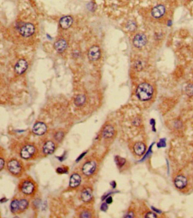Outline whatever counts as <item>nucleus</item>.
<instances>
[{
    "label": "nucleus",
    "instance_id": "23",
    "mask_svg": "<svg viewBox=\"0 0 193 218\" xmlns=\"http://www.w3.org/2000/svg\"><path fill=\"white\" fill-rule=\"evenodd\" d=\"M185 92L188 96H193V84L190 83L186 86L185 87Z\"/></svg>",
    "mask_w": 193,
    "mask_h": 218
},
{
    "label": "nucleus",
    "instance_id": "13",
    "mask_svg": "<svg viewBox=\"0 0 193 218\" xmlns=\"http://www.w3.org/2000/svg\"><path fill=\"white\" fill-rule=\"evenodd\" d=\"M72 23V18L71 16H66L60 19L59 24L62 29H67L70 28Z\"/></svg>",
    "mask_w": 193,
    "mask_h": 218
},
{
    "label": "nucleus",
    "instance_id": "26",
    "mask_svg": "<svg viewBox=\"0 0 193 218\" xmlns=\"http://www.w3.org/2000/svg\"><path fill=\"white\" fill-rule=\"evenodd\" d=\"M64 134L63 132H58V133L55 134V138L56 140H57L58 141H60L62 138H64Z\"/></svg>",
    "mask_w": 193,
    "mask_h": 218
},
{
    "label": "nucleus",
    "instance_id": "18",
    "mask_svg": "<svg viewBox=\"0 0 193 218\" xmlns=\"http://www.w3.org/2000/svg\"><path fill=\"white\" fill-rule=\"evenodd\" d=\"M92 190L89 188H86L82 190L81 194V197L83 201L86 202H88L90 201L92 199Z\"/></svg>",
    "mask_w": 193,
    "mask_h": 218
},
{
    "label": "nucleus",
    "instance_id": "32",
    "mask_svg": "<svg viewBox=\"0 0 193 218\" xmlns=\"http://www.w3.org/2000/svg\"><path fill=\"white\" fill-rule=\"evenodd\" d=\"M112 202V198L111 197H109L108 198L106 199V203L107 204H110Z\"/></svg>",
    "mask_w": 193,
    "mask_h": 218
},
{
    "label": "nucleus",
    "instance_id": "30",
    "mask_svg": "<svg viewBox=\"0 0 193 218\" xmlns=\"http://www.w3.org/2000/svg\"><path fill=\"white\" fill-rule=\"evenodd\" d=\"M57 171V172L59 173V174H63V173H65L66 172V169H64L62 167L58 168Z\"/></svg>",
    "mask_w": 193,
    "mask_h": 218
},
{
    "label": "nucleus",
    "instance_id": "29",
    "mask_svg": "<svg viewBox=\"0 0 193 218\" xmlns=\"http://www.w3.org/2000/svg\"><path fill=\"white\" fill-rule=\"evenodd\" d=\"M107 208L108 206L107 205V203H103V204L102 205L101 207V210L103 211H106L107 210Z\"/></svg>",
    "mask_w": 193,
    "mask_h": 218
},
{
    "label": "nucleus",
    "instance_id": "22",
    "mask_svg": "<svg viewBox=\"0 0 193 218\" xmlns=\"http://www.w3.org/2000/svg\"><path fill=\"white\" fill-rule=\"evenodd\" d=\"M29 202L25 199H20L19 201V210L24 211L28 207Z\"/></svg>",
    "mask_w": 193,
    "mask_h": 218
},
{
    "label": "nucleus",
    "instance_id": "19",
    "mask_svg": "<svg viewBox=\"0 0 193 218\" xmlns=\"http://www.w3.org/2000/svg\"><path fill=\"white\" fill-rule=\"evenodd\" d=\"M114 133L115 130L114 128L110 125H108L105 127L103 130V137L106 139L110 138L114 136Z\"/></svg>",
    "mask_w": 193,
    "mask_h": 218
},
{
    "label": "nucleus",
    "instance_id": "17",
    "mask_svg": "<svg viewBox=\"0 0 193 218\" xmlns=\"http://www.w3.org/2000/svg\"><path fill=\"white\" fill-rule=\"evenodd\" d=\"M134 151L137 155H143L146 151V146L143 143L137 142L134 146Z\"/></svg>",
    "mask_w": 193,
    "mask_h": 218
},
{
    "label": "nucleus",
    "instance_id": "5",
    "mask_svg": "<svg viewBox=\"0 0 193 218\" xmlns=\"http://www.w3.org/2000/svg\"><path fill=\"white\" fill-rule=\"evenodd\" d=\"M20 189L24 194L30 195L35 191V185L30 181H24L20 186Z\"/></svg>",
    "mask_w": 193,
    "mask_h": 218
},
{
    "label": "nucleus",
    "instance_id": "9",
    "mask_svg": "<svg viewBox=\"0 0 193 218\" xmlns=\"http://www.w3.org/2000/svg\"><path fill=\"white\" fill-rule=\"evenodd\" d=\"M96 164L94 161H90L86 163L82 167V172L86 176H90L94 172Z\"/></svg>",
    "mask_w": 193,
    "mask_h": 218
},
{
    "label": "nucleus",
    "instance_id": "6",
    "mask_svg": "<svg viewBox=\"0 0 193 218\" xmlns=\"http://www.w3.org/2000/svg\"><path fill=\"white\" fill-rule=\"evenodd\" d=\"M187 183H188L187 179L186 177L184 176V175H182V174L178 175L174 179V185L178 189H184L186 187Z\"/></svg>",
    "mask_w": 193,
    "mask_h": 218
},
{
    "label": "nucleus",
    "instance_id": "33",
    "mask_svg": "<svg viewBox=\"0 0 193 218\" xmlns=\"http://www.w3.org/2000/svg\"><path fill=\"white\" fill-rule=\"evenodd\" d=\"M133 216V214L132 212H130L128 215H127V218H132Z\"/></svg>",
    "mask_w": 193,
    "mask_h": 218
},
{
    "label": "nucleus",
    "instance_id": "28",
    "mask_svg": "<svg viewBox=\"0 0 193 218\" xmlns=\"http://www.w3.org/2000/svg\"><path fill=\"white\" fill-rule=\"evenodd\" d=\"M145 217V218H156L157 215H156L155 213H154V212H149L146 213Z\"/></svg>",
    "mask_w": 193,
    "mask_h": 218
},
{
    "label": "nucleus",
    "instance_id": "31",
    "mask_svg": "<svg viewBox=\"0 0 193 218\" xmlns=\"http://www.w3.org/2000/svg\"><path fill=\"white\" fill-rule=\"evenodd\" d=\"M4 165H5V161H4V160L2 158H0V171L1 169H2Z\"/></svg>",
    "mask_w": 193,
    "mask_h": 218
},
{
    "label": "nucleus",
    "instance_id": "24",
    "mask_svg": "<svg viewBox=\"0 0 193 218\" xmlns=\"http://www.w3.org/2000/svg\"><path fill=\"white\" fill-rule=\"evenodd\" d=\"M115 161H116V165H117L119 167H122V166L124 165V163H125V160L124 159H123V158H121V157H119V156H116V157L115 158Z\"/></svg>",
    "mask_w": 193,
    "mask_h": 218
},
{
    "label": "nucleus",
    "instance_id": "4",
    "mask_svg": "<svg viewBox=\"0 0 193 218\" xmlns=\"http://www.w3.org/2000/svg\"><path fill=\"white\" fill-rule=\"evenodd\" d=\"M36 147L32 145H27L20 151V156L23 159H29L32 158L36 152Z\"/></svg>",
    "mask_w": 193,
    "mask_h": 218
},
{
    "label": "nucleus",
    "instance_id": "12",
    "mask_svg": "<svg viewBox=\"0 0 193 218\" xmlns=\"http://www.w3.org/2000/svg\"><path fill=\"white\" fill-rule=\"evenodd\" d=\"M165 13V8L162 5H159L154 7L151 11L152 16L155 18H159L164 16Z\"/></svg>",
    "mask_w": 193,
    "mask_h": 218
},
{
    "label": "nucleus",
    "instance_id": "20",
    "mask_svg": "<svg viewBox=\"0 0 193 218\" xmlns=\"http://www.w3.org/2000/svg\"><path fill=\"white\" fill-rule=\"evenodd\" d=\"M86 100V98L84 95H78L75 100V104L77 106H81L85 103Z\"/></svg>",
    "mask_w": 193,
    "mask_h": 218
},
{
    "label": "nucleus",
    "instance_id": "8",
    "mask_svg": "<svg viewBox=\"0 0 193 218\" xmlns=\"http://www.w3.org/2000/svg\"><path fill=\"white\" fill-rule=\"evenodd\" d=\"M28 68V63L24 59L19 60L14 67L15 72L18 75H21L25 72Z\"/></svg>",
    "mask_w": 193,
    "mask_h": 218
},
{
    "label": "nucleus",
    "instance_id": "14",
    "mask_svg": "<svg viewBox=\"0 0 193 218\" xmlns=\"http://www.w3.org/2000/svg\"><path fill=\"white\" fill-rule=\"evenodd\" d=\"M55 144L53 142L49 141L45 143L43 146V152L46 155H50L54 152L55 150Z\"/></svg>",
    "mask_w": 193,
    "mask_h": 218
},
{
    "label": "nucleus",
    "instance_id": "25",
    "mask_svg": "<svg viewBox=\"0 0 193 218\" xmlns=\"http://www.w3.org/2000/svg\"><path fill=\"white\" fill-rule=\"evenodd\" d=\"M127 29H128L130 31H134V30H136L137 27L136 25L134 22H133L132 21H130L128 23L127 26Z\"/></svg>",
    "mask_w": 193,
    "mask_h": 218
},
{
    "label": "nucleus",
    "instance_id": "15",
    "mask_svg": "<svg viewBox=\"0 0 193 218\" xmlns=\"http://www.w3.org/2000/svg\"><path fill=\"white\" fill-rule=\"evenodd\" d=\"M67 47V43L66 41L63 39L59 40L54 44L55 49L59 53H62L66 49Z\"/></svg>",
    "mask_w": 193,
    "mask_h": 218
},
{
    "label": "nucleus",
    "instance_id": "1",
    "mask_svg": "<svg viewBox=\"0 0 193 218\" xmlns=\"http://www.w3.org/2000/svg\"><path fill=\"white\" fill-rule=\"evenodd\" d=\"M154 90L152 86L147 83L140 84L136 90L137 98L141 101H147L152 98Z\"/></svg>",
    "mask_w": 193,
    "mask_h": 218
},
{
    "label": "nucleus",
    "instance_id": "3",
    "mask_svg": "<svg viewBox=\"0 0 193 218\" xmlns=\"http://www.w3.org/2000/svg\"><path fill=\"white\" fill-rule=\"evenodd\" d=\"M35 30V26L33 25L30 23H27L20 27L19 31L22 36L28 38L34 34Z\"/></svg>",
    "mask_w": 193,
    "mask_h": 218
},
{
    "label": "nucleus",
    "instance_id": "2",
    "mask_svg": "<svg viewBox=\"0 0 193 218\" xmlns=\"http://www.w3.org/2000/svg\"><path fill=\"white\" fill-rule=\"evenodd\" d=\"M7 168L10 172L14 175H17L21 173L22 166L18 160L13 159L10 160L7 163Z\"/></svg>",
    "mask_w": 193,
    "mask_h": 218
},
{
    "label": "nucleus",
    "instance_id": "11",
    "mask_svg": "<svg viewBox=\"0 0 193 218\" xmlns=\"http://www.w3.org/2000/svg\"><path fill=\"white\" fill-rule=\"evenodd\" d=\"M47 130V127L44 123L42 122H38L35 123L33 127L32 131L35 134L38 136L43 135L46 133Z\"/></svg>",
    "mask_w": 193,
    "mask_h": 218
},
{
    "label": "nucleus",
    "instance_id": "16",
    "mask_svg": "<svg viewBox=\"0 0 193 218\" xmlns=\"http://www.w3.org/2000/svg\"><path fill=\"white\" fill-rule=\"evenodd\" d=\"M81 177L78 174H73L71 176L70 181V186L71 188H76L81 183Z\"/></svg>",
    "mask_w": 193,
    "mask_h": 218
},
{
    "label": "nucleus",
    "instance_id": "27",
    "mask_svg": "<svg viewBox=\"0 0 193 218\" xmlns=\"http://www.w3.org/2000/svg\"><path fill=\"white\" fill-rule=\"evenodd\" d=\"M91 216L92 215L89 212L85 211L82 212V213L81 214L80 217L81 218H90V217H91Z\"/></svg>",
    "mask_w": 193,
    "mask_h": 218
},
{
    "label": "nucleus",
    "instance_id": "7",
    "mask_svg": "<svg viewBox=\"0 0 193 218\" xmlns=\"http://www.w3.org/2000/svg\"><path fill=\"white\" fill-rule=\"evenodd\" d=\"M147 37L143 34H138L135 36L133 39V44L137 48H141L145 46L147 43Z\"/></svg>",
    "mask_w": 193,
    "mask_h": 218
},
{
    "label": "nucleus",
    "instance_id": "21",
    "mask_svg": "<svg viewBox=\"0 0 193 218\" xmlns=\"http://www.w3.org/2000/svg\"><path fill=\"white\" fill-rule=\"evenodd\" d=\"M10 209L11 212L14 213L19 211V201L17 199H14L13 201L10 205Z\"/></svg>",
    "mask_w": 193,
    "mask_h": 218
},
{
    "label": "nucleus",
    "instance_id": "10",
    "mask_svg": "<svg viewBox=\"0 0 193 218\" xmlns=\"http://www.w3.org/2000/svg\"><path fill=\"white\" fill-rule=\"evenodd\" d=\"M101 56V52L99 48L97 46H93L90 48L88 52V57L89 60L95 61L99 58Z\"/></svg>",
    "mask_w": 193,
    "mask_h": 218
}]
</instances>
